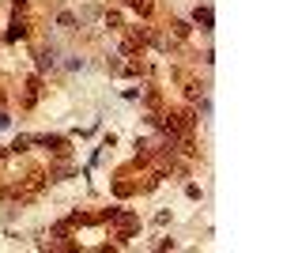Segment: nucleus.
<instances>
[{"instance_id": "nucleus-5", "label": "nucleus", "mask_w": 283, "mask_h": 253, "mask_svg": "<svg viewBox=\"0 0 283 253\" xmlns=\"http://www.w3.org/2000/svg\"><path fill=\"white\" fill-rule=\"evenodd\" d=\"M23 34H27V23H23V19H15L12 27H8V34H4V38H8V42H15V38H23Z\"/></svg>"}, {"instance_id": "nucleus-11", "label": "nucleus", "mask_w": 283, "mask_h": 253, "mask_svg": "<svg viewBox=\"0 0 283 253\" xmlns=\"http://www.w3.org/2000/svg\"><path fill=\"white\" fill-rule=\"evenodd\" d=\"M12 125V117H8V113H0V128H8Z\"/></svg>"}, {"instance_id": "nucleus-2", "label": "nucleus", "mask_w": 283, "mask_h": 253, "mask_svg": "<svg viewBox=\"0 0 283 253\" xmlns=\"http://www.w3.org/2000/svg\"><path fill=\"white\" fill-rule=\"evenodd\" d=\"M38 95H42V80H38V76H30L27 80V91H23V106H34V102H38Z\"/></svg>"}, {"instance_id": "nucleus-9", "label": "nucleus", "mask_w": 283, "mask_h": 253, "mask_svg": "<svg viewBox=\"0 0 283 253\" xmlns=\"http://www.w3.org/2000/svg\"><path fill=\"white\" fill-rule=\"evenodd\" d=\"M38 64H42V68H53V45H49V49H42V53H38Z\"/></svg>"}, {"instance_id": "nucleus-8", "label": "nucleus", "mask_w": 283, "mask_h": 253, "mask_svg": "<svg viewBox=\"0 0 283 253\" xmlns=\"http://www.w3.org/2000/svg\"><path fill=\"white\" fill-rule=\"evenodd\" d=\"M128 4H132L140 15H151V12H155V4H151V0H128Z\"/></svg>"}, {"instance_id": "nucleus-1", "label": "nucleus", "mask_w": 283, "mask_h": 253, "mask_svg": "<svg viewBox=\"0 0 283 253\" xmlns=\"http://www.w3.org/2000/svg\"><path fill=\"white\" fill-rule=\"evenodd\" d=\"M113 227H117V238L125 242V238H132V231L140 227V219L132 215V211H117V208H110V215H106Z\"/></svg>"}, {"instance_id": "nucleus-4", "label": "nucleus", "mask_w": 283, "mask_h": 253, "mask_svg": "<svg viewBox=\"0 0 283 253\" xmlns=\"http://www.w3.org/2000/svg\"><path fill=\"white\" fill-rule=\"evenodd\" d=\"M193 19H197L200 30H212V23H215V15H212V8H208V4H200L197 12H193Z\"/></svg>"}, {"instance_id": "nucleus-10", "label": "nucleus", "mask_w": 283, "mask_h": 253, "mask_svg": "<svg viewBox=\"0 0 283 253\" xmlns=\"http://www.w3.org/2000/svg\"><path fill=\"white\" fill-rule=\"evenodd\" d=\"M27 148H30V136H19V140H15L12 148H8V151H12V155H19V151H27Z\"/></svg>"}, {"instance_id": "nucleus-7", "label": "nucleus", "mask_w": 283, "mask_h": 253, "mask_svg": "<svg viewBox=\"0 0 283 253\" xmlns=\"http://www.w3.org/2000/svg\"><path fill=\"white\" fill-rule=\"evenodd\" d=\"M170 27H174V38H189V23H185V19H174V23H170Z\"/></svg>"}, {"instance_id": "nucleus-6", "label": "nucleus", "mask_w": 283, "mask_h": 253, "mask_svg": "<svg viewBox=\"0 0 283 253\" xmlns=\"http://www.w3.org/2000/svg\"><path fill=\"white\" fill-rule=\"evenodd\" d=\"M185 95H189L193 102H200V99H204V84H197V80H189V87H185Z\"/></svg>"}, {"instance_id": "nucleus-3", "label": "nucleus", "mask_w": 283, "mask_h": 253, "mask_svg": "<svg viewBox=\"0 0 283 253\" xmlns=\"http://www.w3.org/2000/svg\"><path fill=\"white\" fill-rule=\"evenodd\" d=\"M38 144H42L45 151H53V155H68V140H64V136H42Z\"/></svg>"}]
</instances>
